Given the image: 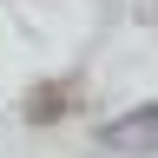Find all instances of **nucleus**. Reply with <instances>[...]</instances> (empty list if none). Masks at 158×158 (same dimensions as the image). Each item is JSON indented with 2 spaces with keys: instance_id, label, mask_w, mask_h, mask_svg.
I'll return each mask as SVG.
<instances>
[{
  "instance_id": "1",
  "label": "nucleus",
  "mask_w": 158,
  "mask_h": 158,
  "mask_svg": "<svg viewBox=\"0 0 158 158\" xmlns=\"http://www.w3.org/2000/svg\"><path fill=\"white\" fill-rule=\"evenodd\" d=\"M112 145H158V106L138 118V125H112Z\"/></svg>"
}]
</instances>
